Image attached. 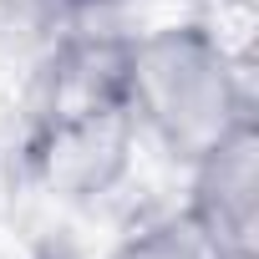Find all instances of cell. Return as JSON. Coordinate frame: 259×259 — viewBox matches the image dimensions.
I'll use <instances>...</instances> for the list:
<instances>
[{
  "label": "cell",
  "instance_id": "obj_5",
  "mask_svg": "<svg viewBox=\"0 0 259 259\" xmlns=\"http://www.w3.org/2000/svg\"><path fill=\"white\" fill-rule=\"evenodd\" d=\"M112 259H224V254H219V249L193 229V219L178 208V213H163V219L133 229V234L112 249Z\"/></svg>",
  "mask_w": 259,
  "mask_h": 259
},
{
  "label": "cell",
  "instance_id": "obj_2",
  "mask_svg": "<svg viewBox=\"0 0 259 259\" xmlns=\"http://www.w3.org/2000/svg\"><path fill=\"white\" fill-rule=\"evenodd\" d=\"M127 102L138 138L173 163H198L234 127L254 122V97L229 41L203 21H163L127 36Z\"/></svg>",
  "mask_w": 259,
  "mask_h": 259
},
{
  "label": "cell",
  "instance_id": "obj_4",
  "mask_svg": "<svg viewBox=\"0 0 259 259\" xmlns=\"http://www.w3.org/2000/svg\"><path fill=\"white\" fill-rule=\"evenodd\" d=\"M102 6L107 0H0V26H6L11 36L21 31L26 41L51 51L56 41L87 31Z\"/></svg>",
  "mask_w": 259,
  "mask_h": 259
},
{
  "label": "cell",
  "instance_id": "obj_6",
  "mask_svg": "<svg viewBox=\"0 0 259 259\" xmlns=\"http://www.w3.org/2000/svg\"><path fill=\"white\" fill-rule=\"evenodd\" d=\"M158 6H193V0H158Z\"/></svg>",
  "mask_w": 259,
  "mask_h": 259
},
{
  "label": "cell",
  "instance_id": "obj_3",
  "mask_svg": "<svg viewBox=\"0 0 259 259\" xmlns=\"http://www.w3.org/2000/svg\"><path fill=\"white\" fill-rule=\"evenodd\" d=\"M183 213L224 259H259V133L254 122L188 163Z\"/></svg>",
  "mask_w": 259,
  "mask_h": 259
},
{
  "label": "cell",
  "instance_id": "obj_1",
  "mask_svg": "<svg viewBox=\"0 0 259 259\" xmlns=\"http://www.w3.org/2000/svg\"><path fill=\"white\" fill-rule=\"evenodd\" d=\"M133 102H127V36L97 26L56 41L31 102V163L61 198L107 193L133 158Z\"/></svg>",
  "mask_w": 259,
  "mask_h": 259
}]
</instances>
